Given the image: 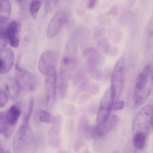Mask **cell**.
Masks as SVG:
<instances>
[{"instance_id": "13", "label": "cell", "mask_w": 153, "mask_h": 153, "mask_svg": "<svg viewBox=\"0 0 153 153\" xmlns=\"http://www.w3.org/2000/svg\"><path fill=\"white\" fill-rule=\"evenodd\" d=\"M20 89L15 78L10 77L7 79L5 83L4 90L11 98L13 99L17 97Z\"/></svg>"}, {"instance_id": "3", "label": "cell", "mask_w": 153, "mask_h": 153, "mask_svg": "<svg viewBox=\"0 0 153 153\" xmlns=\"http://www.w3.org/2000/svg\"><path fill=\"white\" fill-rule=\"evenodd\" d=\"M153 125V108L151 105L143 107L136 114L133 121V134L141 133L147 136Z\"/></svg>"}, {"instance_id": "15", "label": "cell", "mask_w": 153, "mask_h": 153, "mask_svg": "<svg viewBox=\"0 0 153 153\" xmlns=\"http://www.w3.org/2000/svg\"><path fill=\"white\" fill-rule=\"evenodd\" d=\"M11 10V5L8 0H0V24L3 25L7 20Z\"/></svg>"}, {"instance_id": "8", "label": "cell", "mask_w": 153, "mask_h": 153, "mask_svg": "<svg viewBox=\"0 0 153 153\" xmlns=\"http://www.w3.org/2000/svg\"><path fill=\"white\" fill-rule=\"evenodd\" d=\"M45 85L46 93V105L50 109L53 105L56 94L57 77L55 67L46 74Z\"/></svg>"}, {"instance_id": "6", "label": "cell", "mask_w": 153, "mask_h": 153, "mask_svg": "<svg viewBox=\"0 0 153 153\" xmlns=\"http://www.w3.org/2000/svg\"><path fill=\"white\" fill-rule=\"evenodd\" d=\"M20 89L28 91H33L37 85V80L33 74L27 70L15 65V78Z\"/></svg>"}, {"instance_id": "14", "label": "cell", "mask_w": 153, "mask_h": 153, "mask_svg": "<svg viewBox=\"0 0 153 153\" xmlns=\"http://www.w3.org/2000/svg\"><path fill=\"white\" fill-rule=\"evenodd\" d=\"M6 114L9 124L13 126L16 124L21 114V110L18 105H13L9 108Z\"/></svg>"}, {"instance_id": "32", "label": "cell", "mask_w": 153, "mask_h": 153, "mask_svg": "<svg viewBox=\"0 0 153 153\" xmlns=\"http://www.w3.org/2000/svg\"><path fill=\"white\" fill-rule=\"evenodd\" d=\"M18 1H23L24 0H17Z\"/></svg>"}, {"instance_id": "29", "label": "cell", "mask_w": 153, "mask_h": 153, "mask_svg": "<svg viewBox=\"0 0 153 153\" xmlns=\"http://www.w3.org/2000/svg\"><path fill=\"white\" fill-rule=\"evenodd\" d=\"M96 50L93 48L90 47L87 48L83 51L82 53L84 56H87L91 53L96 52Z\"/></svg>"}, {"instance_id": "9", "label": "cell", "mask_w": 153, "mask_h": 153, "mask_svg": "<svg viewBox=\"0 0 153 153\" xmlns=\"http://www.w3.org/2000/svg\"><path fill=\"white\" fill-rule=\"evenodd\" d=\"M117 118L115 115H111L105 122L96 126L88 128L86 134L90 137H101L110 131L115 127Z\"/></svg>"}, {"instance_id": "21", "label": "cell", "mask_w": 153, "mask_h": 153, "mask_svg": "<svg viewBox=\"0 0 153 153\" xmlns=\"http://www.w3.org/2000/svg\"><path fill=\"white\" fill-rule=\"evenodd\" d=\"M54 118L50 113L45 110L41 111L39 115L40 121L47 123H52Z\"/></svg>"}, {"instance_id": "28", "label": "cell", "mask_w": 153, "mask_h": 153, "mask_svg": "<svg viewBox=\"0 0 153 153\" xmlns=\"http://www.w3.org/2000/svg\"><path fill=\"white\" fill-rule=\"evenodd\" d=\"M124 102L123 101H117L113 102L111 110L115 111L122 109L124 107Z\"/></svg>"}, {"instance_id": "10", "label": "cell", "mask_w": 153, "mask_h": 153, "mask_svg": "<svg viewBox=\"0 0 153 153\" xmlns=\"http://www.w3.org/2000/svg\"><path fill=\"white\" fill-rule=\"evenodd\" d=\"M6 32L11 45L16 48L20 42V34L21 24L17 21H13L6 26L4 27Z\"/></svg>"}, {"instance_id": "22", "label": "cell", "mask_w": 153, "mask_h": 153, "mask_svg": "<svg viewBox=\"0 0 153 153\" xmlns=\"http://www.w3.org/2000/svg\"><path fill=\"white\" fill-rule=\"evenodd\" d=\"M0 50L4 49L9 40L6 30L4 27H0Z\"/></svg>"}, {"instance_id": "23", "label": "cell", "mask_w": 153, "mask_h": 153, "mask_svg": "<svg viewBox=\"0 0 153 153\" xmlns=\"http://www.w3.org/2000/svg\"><path fill=\"white\" fill-rule=\"evenodd\" d=\"M57 136H51L48 140V144L52 148L57 149L59 148L60 146V139Z\"/></svg>"}, {"instance_id": "19", "label": "cell", "mask_w": 153, "mask_h": 153, "mask_svg": "<svg viewBox=\"0 0 153 153\" xmlns=\"http://www.w3.org/2000/svg\"><path fill=\"white\" fill-rule=\"evenodd\" d=\"M133 140L135 148L140 150L143 149L145 146L146 136L141 133L133 134Z\"/></svg>"}, {"instance_id": "4", "label": "cell", "mask_w": 153, "mask_h": 153, "mask_svg": "<svg viewBox=\"0 0 153 153\" xmlns=\"http://www.w3.org/2000/svg\"><path fill=\"white\" fill-rule=\"evenodd\" d=\"M125 68V59L123 57H121L115 65L111 78V88L115 99L120 96L122 90Z\"/></svg>"}, {"instance_id": "11", "label": "cell", "mask_w": 153, "mask_h": 153, "mask_svg": "<svg viewBox=\"0 0 153 153\" xmlns=\"http://www.w3.org/2000/svg\"><path fill=\"white\" fill-rule=\"evenodd\" d=\"M55 55L53 52L47 50L40 56L38 64L39 71L42 74L46 75L54 66Z\"/></svg>"}, {"instance_id": "12", "label": "cell", "mask_w": 153, "mask_h": 153, "mask_svg": "<svg viewBox=\"0 0 153 153\" xmlns=\"http://www.w3.org/2000/svg\"><path fill=\"white\" fill-rule=\"evenodd\" d=\"M14 59V54L12 50L7 48L0 50V73H5L9 71L13 65Z\"/></svg>"}, {"instance_id": "1", "label": "cell", "mask_w": 153, "mask_h": 153, "mask_svg": "<svg viewBox=\"0 0 153 153\" xmlns=\"http://www.w3.org/2000/svg\"><path fill=\"white\" fill-rule=\"evenodd\" d=\"M153 85V67L146 65L138 75L133 93L134 105L138 106L144 103L149 97Z\"/></svg>"}, {"instance_id": "18", "label": "cell", "mask_w": 153, "mask_h": 153, "mask_svg": "<svg viewBox=\"0 0 153 153\" xmlns=\"http://www.w3.org/2000/svg\"><path fill=\"white\" fill-rule=\"evenodd\" d=\"M52 125L49 129L48 134L49 136L58 135L60 133L61 129V117L57 115L54 117Z\"/></svg>"}, {"instance_id": "7", "label": "cell", "mask_w": 153, "mask_h": 153, "mask_svg": "<svg viewBox=\"0 0 153 153\" xmlns=\"http://www.w3.org/2000/svg\"><path fill=\"white\" fill-rule=\"evenodd\" d=\"M70 17L69 11L63 10L57 12L51 19L47 29V36L50 39L54 37L63 25L67 22Z\"/></svg>"}, {"instance_id": "17", "label": "cell", "mask_w": 153, "mask_h": 153, "mask_svg": "<svg viewBox=\"0 0 153 153\" xmlns=\"http://www.w3.org/2000/svg\"><path fill=\"white\" fill-rule=\"evenodd\" d=\"M97 62L92 59H87L88 69L91 77L95 80H99L101 78V74L100 70L97 68Z\"/></svg>"}, {"instance_id": "30", "label": "cell", "mask_w": 153, "mask_h": 153, "mask_svg": "<svg viewBox=\"0 0 153 153\" xmlns=\"http://www.w3.org/2000/svg\"><path fill=\"white\" fill-rule=\"evenodd\" d=\"M97 2V0H89L88 4V7L89 9L93 8Z\"/></svg>"}, {"instance_id": "2", "label": "cell", "mask_w": 153, "mask_h": 153, "mask_svg": "<svg viewBox=\"0 0 153 153\" xmlns=\"http://www.w3.org/2000/svg\"><path fill=\"white\" fill-rule=\"evenodd\" d=\"M28 124L23 123L14 135L12 145L15 153L29 152L35 148L34 134Z\"/></svg>"}, {"instance_id": "27", "label": "cell", "mask_w": 153, "mask_h": 153, "mask_svg": "<svg viewBox=\"0 0 153 153\" xmlns=\"http://www.w3.org/2000/svg\"><path fill=\"white\" fill-rule=\"evenodd\" d=\"M62 110L66 115L71 116L74 113V105L69 104H64L62 105Z\"/></svg>"}, {"instance_id": "31", "label": "cell", "mask_w": 153, "mask_h": 153, "mask_svg": "<svg viewBox=\"0 0 153 153\" xmlns=\"http://www.w3.org/2000/svg\"><path fill=\"white\" fill-rule=\"evenodd\" d=\"M9 152H10L7 150L4 149L0 145V153H8Z\"/></svg>"}, {"instance_id": "25", "label": "cell", "mask_w": 153, "mask_h": 153, "mask_svg": "<svg viewBox=\"0 0 153 153\" xmlns=\"http://www.w3.org/2000/svg\"><path fill=\"white\" fill-rule=\"evenodd\" d=\"M59 0H46L45 10L47 13L51 12L55 7Z\"/></svg>"}, {"instance_id": "20", "label": "cell", "mask_w": 153, "mask_h": 153, "mask_svg": "<svg viewBox=\"0 0 153 153\" xmlns=\"http://www.w3.org/2000/svg\"><path fill=\"white\" fill-rule=\"evenodd\" d=\"M43 3V0H31L29 6L30 15L33 18H35Z\"/></svg>"}, {"instance_id": "16", "label": "cell", "mask_w": 153, "mask_h": 153, "mask_svg": "<svg viewBox=\"0 0 153 153\" xmlns=\"http://www.w3.org/2000/svg\"><path fill=\"white\" fill-rule=\"evenodd\" d=\"M6 114L3 111L0 113V134L6 139L9 137L10 131Z\"/></svg>"}, {"instance_id": "24", "label": "cell", "mask_w": 153, "mask_h": 153, "mask_svg": "<svg viewBox=\"0 0 153 153\" xmlns=\"http://www.w3.org/2000/svg\"><path fill=\"white\" fill-rule=\"evenodd\" d=\"M33 99L32 98H31L29 100L28 110L24 117L23 123H29V120L33 111Z\"/></svg>"}, {"instance_id": "26", "label": "cell", "mask_w": 153, "mask_h": 153, "mask_svg": "<svg viewBox=\"0 0 153 153\" xmlns=\"http://www.w3.org/2000/svg\"><path fill=\"white\" fill-rule=\"evenodd\" d=\"M8 95L5 90L1 89L0 92V107L2 108L7 104L8 98Z\"/></svg>"}, {"instance_id": "5", "label": "cell", "mask_w": 153, "mask_h": 153, "mask_svg": "<svg viewBox=\"0 0 153 153\" xmlns=\"http://www.w3.org/2000/svg\"><path fill=\"white\" fill-rule=\"evenodd\" d=\"M114 98L110 87L106 90L100 102L96 119L97 125L102 123L109 117Z\"/></svg>"}]
</instances>
